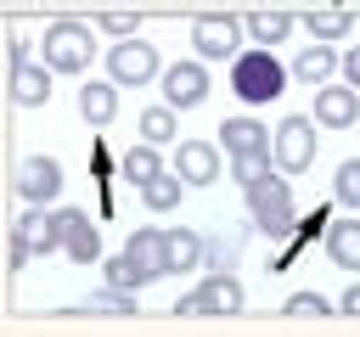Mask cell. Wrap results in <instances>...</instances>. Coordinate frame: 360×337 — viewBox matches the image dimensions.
<instances>
[{
	"instance_id": "20",
	"label": "cell",
	"mask_w": 360,
	"mask_h": 337,
	"mask_svg": "<svg viewBox=\"0 0 360 337\" xmlns=\"http://www.w3.org/2000/svg\"><path fill=\"white\" fill-rule=\"evenodd\" d=\"M332 67H338V51H332L326 39H309V51L292 56V79H304V84H326Z\"/></svg>"
},
{
	"instance_id": "17",
	"label": "cell",
	"mask_w": 360,
	"mask_h": 337,
	"mask_svg": "<svg viewBox=\"0 0 360 337\" xmlns=\"http://www.w3.org/2000/svg\"><path fill=\"white\" fill-rule=\"evenodd\" d=\"M163 236H169V275H186L202 264V253H208L202 230H163Z\"/></svg>"
},
{
	"instance_id": "34",
	"label": "cell",
	"mask_w": 360,
	"mask_h": 337,
	"mask_svg": "<svg viewBox=\"0 0 360 337\" xmlns=\"http://www.w3.org/2000/svg\"><path fill=\"white\" fill-rule=\"evenodd\" d=\"M338 309H343V315H360V281H354V286L338 298Z\"/></svg>"
},
{
	"instance_id": "5",
	"label": "cell",
	"mask_w": 360,
	"mask_h": 337,
	"mask_svg": "<svg viewBox=\"0 0 360 337\" xmlns=\"http://www.w3.org/2000/svg\"><path fill=\"white\" fill-rule=\"evenodd\" d=\"M107 73H112V84H146V79H158L163 67H158V51H152L146 39L124 34V39L107 51Z\"/></svg>"
},
{
	"instance_id": "11",
	"label": "cell",
	"mask_w": 360,
	"mask_h": 337,
	"mask_svg": "<svg viewBox=\"0 0 360 337\" xmlns=\"http://www.w3.org/2000/svg\"><path fill=\"white\" fill-rule=\"evenodd\" d=\"M360 118V90L354 84H321L315 90V124L321 129H349Z\"/></svg>"
},
{
	"instance_id": "32",
	"label": "cell",
	"mask_w": 360,
	"mask_h": 337,
	"mask_svg": "<svg viewBox=\"0 0 360 337\" xmlns=\"http://www.w3.org/2000/svg\"><path fill=\"white\" fill-rule=\"evenodd\" d=\"M135 22H141V11H124V6H118V11H101V28H107V34H118V39H124V34H135Z\"/></svg>"
},
{
	"instance_id": "10",
	"label": "cell",
	"mask_w": 360,
	"mask_h": 337,
	"mask_svg": "<svg viewBox=\"0 0 360 337\" xmlns=\"http://www.w3.org/2000/svg\"><path fill=\"white\" fill-rule=\"evenodd\" d=\"M163 79V101L180 112V107H197L202 95H208V67L202 62H174V67H163L158 73Z\"/></svg>"
},
{
	"instance_id": "24",
	"label": "cell",
	"mask_w": 360,
	"mask_h": 337,
	"mask_svg": "<svg viewBox=\"0 0 360 337\" xmlns=\"http://www.w3.org/2000/svg\"><path fill=\"white\" fill-rule=\"evenodd\" d=\"M174 135H180V124H174V107H169V101H158V107L141 112V140H152V146H174Z\"/></svg>"
},
{
	"instance_id": "9",
	"label": "cell",
	"mask_w": 360,
	"mask_h": 337,
	"mask_svg": "<svg viewBox=\"0 0 360 337\" xmlns=\"http://www.w3.org/2000/svg\"><path fill=\"white\" fill-rule=\"evenodd\" d=\"M236 39H242V22L225 17V11H208L191 22V51L197 56H236Z\"/></svg>"
},
{
	"instance_id": "2",
	"label": "cell",
	"mask_w": 360,
	"mask_h": 337,
	"mask_svg": "<svg viewBox=\"0 0 360 337\" xmlns=\"http://www.w3.org/2000/svg\"><path fill=\"white\" fill-rule=\"evenodd\" d=\"M248 213H253V225H259L264 236H287V230L298 225V213H292V185H287L281 168H270V174H259V180L248 185Z\"/></svg>"
},
{
	"instance_id": "22",
	"label": "cell",
	"mask_w": 360,
	"mask_h": 337,
	"mask_svg": "<svg viewBox=\"0 0 360 337\" xmlns=\"http://www.w3.org/2000/svg\"><path fill=\"white\" fill-rule=\"evenodd\" d=\"M118 174H124L129 185H146V180H158V174H163V163H158V146H152V140L129 146V152L118 157Z\"/></svg>"
},
{
	"instance_id": "13",
	"label": "cell",
	"mask_w": 360,
	"mask_h": 337,
	"mask_svg": "<svg viewBox=\"0 0 360 337\" xmlns=\"http://www.w3.org/2000/svg\"><path fill=\"white\" fill-rule=\"evenodd\" d=\"M197 309L202 315H236L242 309V281L231 270H208V281H197Z\"/></svg>"
},
{
	"instance_id": "33",
	"label": "cell",
	"mask_w": 360,
	"mask_h": 337,
	"mask_svg": "<svg viewBox=\"0 0 360 337\" xmlns=\"http://www.w3.org/2000/svg\"><path fill=\"white\" fill-rule=\"evenodd\" d=\"M338 67H343V84H354V90H360V45H349V51L338 56Z\"/></svg>"
},
{
	"instance_id": "19",
	"label": "cell",
	"mask_w": 360,
	"mask_h": 337,
	"mask_svg": "<svg viewBox=\"0 0 360 337\" xmlns=\"http://www.w3.org/2000/svg\"><path fill=\"white\" fill-rule=\"evenodd\" d=\"M304 28H309V39H349V28H354V11H343V6H315V11H304Z\"/></svg>"
},
{
	"instance_id": "25",
	"label": "cell",
	"mask_w": 360,
	"mask_h": 337,
	"mask_svg": "<svg viewBox=\"0 0 360 337\" xmlns=\"http://www.w3.org/2000/svg\"><path fill=\"white\" fill-rule=\"evenodd\" d=\"M141 197H146V208L169 213V208H180V197H186V180H180L174 168H163L158 180H146V185H141Z\"/></svg>"
},
{
	"instance_id": "1",
	"label": "cell",
	"mask_w": 360,
	"mask_h": 337,
	"mask_svg": "<svg viewBox=\"0 0 360 337\" xmlns=\"http://www.w3.org/2000/svg\"><path fill=\"white\" fill-rule=\"evenodd\" d=\"M231 90H236V101H248V107L281 101V90H287V67L270 56V45H259V51H236V62H231Z\"/></svg>"
},
{
	"instance_id": "6",
	"label": "cell",
	"mask_w": 360,
	"mask_h": 337,
	"mask_svg": "<svg viewBox=\"0 0 360 337\" xmlns=\"http://www.w3.org/2000/svg\"><path fill=\"white\" fill-rule=\"evenodd\" d=\"M11 101H17V107H39V101H51V67L34 62L28 45H22L17 34H11Z\"/></svg>"
},
{
	"instance_id": "31",
	"label": "cell",
	"mask_w": 360,
	"mask_h": 337,
	"mask_svg": "<svg viewBox=\"0 0 360 337\" xmlns=\"http://www.w3.org/2000/svg\"><path fill=\"white\" fill-rule=\"evenodd\" d=\"M287 315H332V303L321 292H292L287 298Z\"/></svg>"
},
{
	"instance_id": "30",
	"label": "cell",
	"mask_w": 360,
	"mask_h": 337,
	"mask_svg": "<svg viewBox=\"0 0 360 337\" xmlns=\"http://www.w3.org/2000/svg\"><path fill=\"white\" fill-rule=\"evenodd\" d=\"M101 281H107V286H124V292H135L146 275L135 270V258H129V253H118V258H107V264H101Z\"/></svg>"
},
{
	"instance_id": "14",
	"label": "cell",
	"mask_w": 360,
	"mask_h": 337,
	"mask_svg": "<svg viewBox=\"0 0 360 337\" xmlns=\"http://www.w3.org/2000/svg\"><path fill=\"white\" fill-rule=\"evenodd\" d=\"M124 253L135 258V270H141L146 281L169 275V236H163V230H135V236L124 242Z\"/></svg>"
},
{
	"instance_id": "7",
	"label": "cell",
	"mask_w": 360,
	"mask_h": 337,
	"mask_svg": "<svg viewBox=\"0 0 360 337\" xmlns=\"http://www.w3.org/2000/svg\"><path fill=\"white\" fill-rule=\"evenodd\" d=\"M17 197H22L28 208L56 202V197H62V163H56V157H22V168H17Z\"/></svg>"
},
{
	"instance_id": "26",
	"label": "cell",
	"mask_w": 360,
	"mask_h": 337,
	"mask_svg": "<svg viewBox=\"0 0 360 337\" xmlns=\"http://www.w3.org/2000/svg\"><path fill=\"white\" fill-rule=\"evenodd\" d=\"M270 168H276L270 146H264V152H231V180H236L242 191H248V185H253L259 174H270Z\"/></svg>"
},
{
	"instance_id": "23",
	"label": "cell",
	"mask_w": 360,
	"mask_h": 337,
	"mask_svg": "<svg viewBox=\"0 0 360 337\" xmlns=\"http://www.w3.org/2000/svg\"><path fill=\"white\" fill-rule=\"evenodd\" d=\"M292 11H248V34L259 39V45H281L287 34H292Z\"/></svg>"
},
{
	"instance_id": "27",
	"label": "cell",
	"mask_w": 360,
	"mask_h": 337,
	"mask_svg": "<svg viewBox=\"0 0 360 337\" xmlns=\"http://www.w3.org/2000/svg\"><path fill=\"white\" fill-rule=\"evenodd\" d=\"M84 309H90V315H135V292H124V286H101V292L84 298Z\"/></svg>"
},
{
	"instance_id": "28",
	"label": "cell",
	"mask_w": 360,
	"mask_h": 337,
	"mask_svg": "<svg viewBox=\"0 0 360 337\" xmlns=\"http://www.w3.org/2000/svg\"><path fill=\"white\" fill-rule=\"evenodd\" d=\"M332 197H338L343 208H360V157L338 163V174H332Z\"/></svg>"
},
{
	"instance_id": "15",
	"label": "cell",
	"mask_w": 360,
	"mask_h": 337,
	"mask_svg": "<svg viewBox=\"0 0 360 337\" xmlns=\"http://www.w3.org/2000/svg\"><path fill=\"white\" fill-rule=\"evenodd\" d=\"M62 253H68L73 264H96V258H101V230H96V225H90L79 208L68 213V230H62Z\"/></svg>"
},
{
	"instance_id": "16",
	"label": "cell",
	"mask_w": 360,
	"mask_h": 337,
	"mask_svg": "<svg viewBox=\"0 0 360 337\" xmlns=\"http://www.w3.org/2000/svg\"><path fill=\"white\" fill-rule=\"evenodd\" d=\"M79 118H84V124H96V129H101V124H112V118H118V90H112L107 79H90V84L79 90Z\"/></svg>"
},
{
	"instance_id": "4",
	"label": "cell",
	"mask_w": 360,
	"mask_h": 337,
	"mask_svg": "<svg viewBox=\"0 0 360 337\" xmlns=\"http://www.w3.org/2000/svg\"><path fill=\"white\" fill-rule=\"evenodd\" d=\"M270 157H276L281 174H304L315 163V118H304V112L281 118L276 135H270Z\"/></svg>"
},
{
	"instance_id": "21",
	"label": "cell",
	"mask_w": 360,
	"mask_h": 337,
	"mask_svg": "<svg viewBox=\"0 0 360 337\" xmlns=\"http://www.w3.org/2000/svg\"><path fill=\"white\" fill-rule=\"evenodd\" d=\"M219 140H225V152H264L270 146V129L259 118H225L219 124Z\"/></svg>"
},
{
	"instance_id": "3",
	"label": "cell",
	"mask_w": 360,
	"mask_h": 337,
	"mask_svg": "<svg viewBox=\"0 0 360 337\" xmlns=\"http://www.w3.org/2000/svg\"><path fill=\"white\" fill-rule=\"evenodd\" d=\"M39 56H45V67L51 73H84L90 67V56H96V39H90V28L84 22H51L45 28V39H39Z\"/></svg>"
},
{
	"instance_id": "8",
	"label": "cell",
	"mask_w": 360,
	"mask_h": 337,
	"mask_svg": "<svg viewBox=\"0 0 360 337\" xmlns=\"http://www.w3.org/2000/svg\"><path fill=\"white\" fill-rule=\"evenodd\" d=\"M68 213L73 208H28V213H17V236L34 247V253H56L62 247V230H68Z\"/></svg>"
},
{
	"instance_id": "18",
	"label": "cell",
	"mask_w": 360,
	"mask_h": 337,
	"mask_svg": "<svg viewBox=\"0 0 360 337\" xmlns=\"http://www.w3.org/2000/svg\"><path fill=\"white\" fill-rule=\"evenodd\" d=\"M326 258L338 270H360V219H338L326 230Z\"/></svg>"
},
{
	"instance_id": "29",
	"label": "cell",
	"mask_w": 360,
	"mask_h": 337,
	"mask_svg": "<svg viewBox=\"0 0 360 337\" xmlns=\"http://www.w3.org/2000/svg\"><path fill=\"white\" fill-rule=\"evenodd\" d=\"M236 258H242V236H208V253H202L208 270H236Z\"/></svg>"
},
{
	"instance_id": "12",
	"label": "cell",
	"mask_w": 360,
	"mask_h": 337,
	"mask_svg": "<svg viewBox=\"0 0 360 337\" xmlns=\"http://www.w3.org/2000/svg\"><path fill=\"white\" fill-rule=\"evenodd\" d=\"M174 174H180L186 185H214V180H219V152H214L208 140H180Z\"/></svg>"
}]
</instances>
